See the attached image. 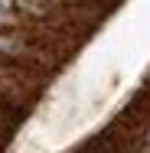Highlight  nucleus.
<instances>
[{
	"label": "nucleus",
	"mask_w": 150,
	"mask_h": 153,
	"mask_svg": "<svg viewBox=\"0 0 150 153\" xmlns=\"http://www.w3.org/2000/svg\"><path fill=\"white\" fill-rule=\"evenodd\" d=\"M0 52H7V56H16V52H23V46H16L13 39H0Z\"/></svg>",
	"instance_id": "obj_1"
}]
</instances>
